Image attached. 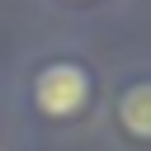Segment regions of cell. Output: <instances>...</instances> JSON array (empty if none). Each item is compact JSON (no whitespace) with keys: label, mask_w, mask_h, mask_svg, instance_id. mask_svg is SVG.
Instances as JSON below:
<instances>
[{"label":"cell","mask_w":151,"mask_h":151,"mask_svg":"<svg viewBox=\"0 0 151 151\" xmlns=\"http://www.w3.org/2000/svg\"><path fill=\"white\" fill-rule=\"evenodd\" d=\"M118 118H123V127H127V132L151 137V85H146V80H142V85H132V90L123 94Z\"/></svg>","instance_id":"obj_2"},{"label":"cell","mask_w":151,"mask_h":151,"mask_svg":"<svg viewBox=\"0 0 151 151\" xmlns=\"http://www.w3.org/2000/svg\"><path fill=\"white\" fill-rule=\"evenodd\" d=\"M33 99L42 113L52 118H71L85 99H90V76L71 61H57V66H42V76L33 80Z\"/></svg>","instance_id":"obj_1"}]
</instances>
